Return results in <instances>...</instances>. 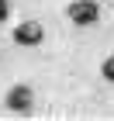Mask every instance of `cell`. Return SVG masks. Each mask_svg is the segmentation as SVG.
<instances>
[{
	"label": "cell",
	"mask_w": 114,
	"mask_h": 121,
	"mask_svg": "<svg viewBox=\"0 0 114 121\" xmlns=\"http://www.w3.org/2000/svg\"><path fill=\"white\" fill-rule=\"evenodd\" d=\"M100 76H104L107 83H114V56H107L104 62H100Z\"/></svg>",
	"instance_id": "277c9868"
},
{
	"label": "cell",
	"mask_w": 114,
	"mask_h": 121,
	"mask_svg": "<svg viewBox=\"0 0 114 121\" xmlns=\"http://www.w3.org/2000/svg\"><path fill=\"white\" fill-rule=\"evenodd\" d=\"M66 17L73 21L76 28H90V24H97V17H100V4H97V0H73L66 7Z\"/></svg>",
	"instance_id": "6da1fadb"
},
{
	"label": "cell",
	"mask_w": 114,
	"mask_h": 121,
	"mask_svg": "<svg viewBox=\"0 0 114 121\" xmlns=\"http://www.w3.org/2000/svg\"><path fill=\"white\" fill-rule=\"evenodd\" d=\"M42 38H45V28H42V21H35V17L21 21L17 28H14V42H17V45H24V48L42 45Z\"/></svg>",
	"instance_id": "7a4b0ae2"
},
{
	"label": "cell",
	"mask_w": 114,
	"mask_h": 121,
	"mask_svg": "<svg viewBox=\"0 0 114 121\" xmlns=\"http://www.w3.org/2000/svg\"><path fill=\"white\" fill-rule=\"evenodd\" d=\"M10 17V0H0V24Z\"/></svg>",
	"instance_id": "5b68a950"
},
{
	"label": "cell",
	"mask_w": 114,
	"mask_h": 121,
	"mask_svg": "<svg viewBox=\"0 0 114 121\" xmlns=\"http://www.w3.org/2000/svg\"><path fill=\"white\" fill-rule=\"evenodd\" d=\"M31 100H35V93H31V86H24V83H17V86L7 90V107L14 114H28L31 111Z\"/></svg>",
	"instance_id": "3957f363"
}]
</instances>
